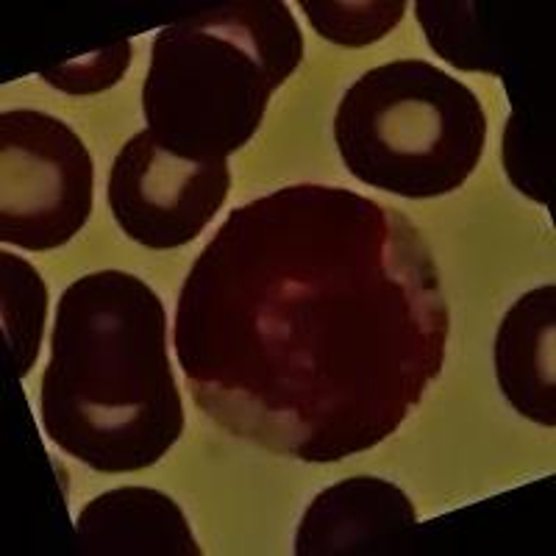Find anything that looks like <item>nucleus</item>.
<instances>
[{"mask_svg": "<svg viewBox=\"0 0 556 556\" xmlns=\"http://www.w3.org/2000/svg\"><path fill=\"white\" fill-rule=\"evenodd\" d=\"M39 412L59 448L103 473L151 468L173 448L184 406L165 306L146 281L106 270L64 290Z\"/></svg>", "mask_w": 556, "mask_h": 556, "instance_id": "f257e3e1", "label": "nucleus"}, {"mask_svg": "<svg viewBox=\"0 0 556 556\" xmlns=\"http://www.w3.org/2000/svg\"><path fill=\"white\" fill-rule=\"evenodd\" d=\"M151 53L148 131L181 156L212 162L260 131L270 96L304 59V39L285 3H226L162 28Z\"/></svg>", "mask_w": 556, "mask_h": 556, "instance_id": "f03ea898", "label": "nucleus"}, {"mask_svg": "<svg viewBox=\"0 0 556 556\" xmlns=\"http://www.w3.org/2000/svg\"><path fill=\"white\" fill-rule=\"evenodd\" d=\"M334 142L356 181L424 201L459 190L479 167L486 114L468 84L399 59L367 70L342 96Z\"/></svg>", "mask_w": 556, "mask_h": 556, "instance_id": "7ed1b4c3", "label": "nucleus"}, {"mask_svg": "<svg viewBox=\"0 0 556 556\" xmlns=\"http://www.w3.org/2000/svg\"><path fill=\"white\" fill-rule=\"evenodd\" d=\"M0 240L53 251L84 228L92 212V156L67 123L45 112L0 114Z\"/></svg>", "mask_w": 556, "mask_h": 556, "instance_id": "20e7f679", "label": "nucleus"}, {"mask_svg": "<svg viewBox=\"0 0 556 556\" xmlns=\"http://www.w3.org/2000/svg\"><path fill=\"white\" fill-rule=\"evenodd\" d=\"M231 190L226 159L198 162L139 131L114 156L109 208L128 240L170 251L198 240Z\"/></svg>", "mask_w": 556, "mask_h": 556, "instance_id": "39448f33", "label": "nucleus"}, {"mask_svg": "<svg viewBox=\"0 0 556 556\" xmlns=\"http://www.w3.org/2000/svg\"><path fill=\"white\" fill-rule=\"evenodd\" d=\"M409 495L379 476H354L315 495L295 531L298 556L370 554L415 529Z\"/></svg>", "mask_w": 556, "mask_h": 556, "instance_id": "423d86ee", "label": "nucleus"}, {"mask_svg": "<svg viewBox=\"0 0 556 556\" xmlns=\"http://www.w3.org/2000/svg\"><path fill=\"white\" fill-rule=\"evenodd\" d=\"M495 379L518 415L556 424V285L526 292L495 334Z\"/></svg>", "mask_w": 556, "mask_h": 556, "instance_id": "0eeeda50", "label": "nucleus"}, {"mask_svg": "<svg viewBox=\"0 0 556 556\" xmlns=\"http://www.w3.org/2000/svg\"><path fill=\"white\" fill-rule=\"evenodd\" d=\"M76 540L81 554L201 556L181 506L151 486H117L89 501L76 518Z\"/></svg>", "mask_w": 556, "mask_h": 556, "instance_id": "6e6552de", "label": "nucleus"}, {"mask_svg": "<svg viewBox=\"0 0 556 556\" xmlns=\"http://www.w3.org/2000/svg\"><path fill=\"white\" fill-rule=\"evenodd\" d=\"M417 23L424 26L429 48L468 73H504L501 45L495 42L486 20L479 14V3L459 0V3H440V0H420L415 3Z\"/></svg>", "mask_w": 556, "mask_h": 556, "instance_id": "1a4fd4ad", "label": "nucleus"}, {"mask_svg": "<svg viewBox=\"0 0 556 556\" xmlns=\"http://www.w3.org/2000/svg\"><path fill=\"white\" fill-rule=\"evenodd\" d=\"M0 267H3V337L9 348V367L17 379H26L39 356L45 317H48V287L37 267L14 253H0Z\"/></svg>", "mask_w": 556, "mask_h": 556, "instance_id": "9d476101", "label": "nucleus"}, {"mask_svg": "<svg viewBox=\"0 0 556 556\" xmlns=\"http://www.w3.org/2000/svg\"><path fill=\"white\" fill-rule=\"evenodd\" d=\"M309 26L342 48H365L384 39L406 14L404 0H301Z\"/></svg>", "mask_w": 556, "mask_h": 556, "instance_id": "9b49d317", "label": "nucleus"}, {"mask_svg": "<svg viewBox=\"0 0 556 556\" xmlns=\"http://www.w3.org/2000/svg\"><path fill=\"white\" fill-rule=\"evenodd\" d=\"M131 67V42H114L103 51L87 53V56L70 59L51 70H42V81L53 89H62L67 96H96L103 89L123 81Z\"/></svg>", "mask_w": 556, "mask_h": 556, "instance_id": "f8f14e48", "label": "nucleus"}]
</instances>
